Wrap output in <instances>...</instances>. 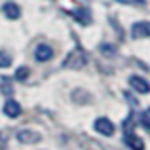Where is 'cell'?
<instances>
[{
  "instance_id": "30bf717a",
  "label": "cell",
  "mask_w": 150,
  "mask_h": 150,
  "mask_svg": "<svg viewBox=\"0 0 150 150\" xmlns=\"http://www.w3.org/2000/svg\"><path fill=\"white\" fill-rule=\"evenodd\" d=\"M11 67V55L8 51H0V69Z\"/></svg>"
},
{
  "instance_id": "6da1fadb",
  "label": "cell",
  "mask_w": 150,
  "mask_h": 150,
  "mask_svg": "<svg viewBox=\"0 0 150 150\" xmlns=\"http://www.w3.org/2000/svg\"><path fill=\"white\" fill-rule=\"evenodd\" d=\"M86 65H88V55H86V51L82 48H74L69 55H67L65 63H63L65 69H76V70L84 69Z\"/></svg>"
},
{
  "instance_id": "7c38bea8",
  "label": "cell",
  "mask_w": 150,
  "mask_h": 150,
  "mask_svg": "<svg viewBox=\"0 0 150 150\" xmlns=\"http://www.w3.org/2000/svg\"><path fill=\"white\" fill-rule=\"evenodd\" d=\"M27 76H29V69H27V67H21V69H17V72H15V80L23 82V80H27Z\"/></svg>"
},
{
  "instance_id": "277c9868",
  "label": "cell",
  "mask_w": 150,
  "mask_h": 150,
  "mask_svg": "<svg viewBox=\"0 0 150 150\" xmlns=\"http://www.w3.org/2000/svg\"><path fill=\"white\" fill-rule=\"evenodd\" d=\"M17 139H19V143L34 144V143H38V141H42V135L38 131H33V129H23V131L17 133Z\"/></svg>"
},
{
  "instance_id": "52a82bcc",
  "label": "cell",
  "mask_w": 150,
  "mask_h": 150,
  "mask_svg": "<svg viewBox=\"0 0 150 150\" xmlns=\"http://www.w3.org/2000/svg\"><path fill=\"white\" fill-rule=\"evenodd\" d=\"M150 34V23H135V25L131 27V36L133 38H143V36H148Z\"/></svg>"
},
{
  "instance_id": "4fadbf2b",
  "label": "cell",
  "mask_w": 150,
  "mask_h": 150,
  "mask_svg": "<svg viewBox=\"0 0 150 150\" xmlns=\"http://www.w3.org/2000/svg\"><path fill=\"white\" fill-rule=\"evenodd\" d=\"M101 51H105L106 55H114V48H112V46H103Z\"/></svg>"
},
{
  "instance_id": "ba28073f",
  "label": "cell",
  "mask_w": 150,
  "mask_h": 150,
  "mask_svg": "<svg viewBox=\"0 0 150 150\" xmlns=\"http://www.w3.org/2000/svg\"><path fill=\"white\" fill-rule=\"evenodd\" d=\"M124 139H125V144H127L131 150H144V143H143L141 137L133 135V133H125Z\"/></svg>"
},
{
  "instance_id": "8992f818",
  "label": "cell",
  "mask_w": 150,
  "mask_h": 150,
  "mask_svg": "<svg viewBox=\"0 0 150 150\" xmlns=\"http://www.w3.org/2000/svg\"><path fill=\"white\" fill-rule=\"evenodd\" d=\"M4 114H6L8 118H19L21 116V105L13 99L6 101V105H4Z\"/></svg>"
},
{
  "instance_id": "7a4b0ae2",
  "label": "cell",
  "mask_w": 150,
  "mask_h": 150,
  "mask_svg": "<svg viewBox=\"0 0 150 150\" xmlns=\"http://www.w3.org/2000/svg\"><path fill=\"white\" fill-rule=\"evenodd\" d=\"M95 131L101 133V135H105V137H110V135H114L116 127H114V124L108 118H97L95 120Z\"/></svg>"
},
{
  "instance_id": "8fae6325",
  "label": "cell",
  "mask_w": 150,
  "mask_h": 150,
  "mask_svg": "<svg viewBox=\"0 0 150 150\" xmlns=\"http://www.w3.org/2000/svg\"><path fill=\"white\" fill-rule=\"evenodd\" d=\"M141 125H143L146 131H150V108L143 110V114H141Z\"/></svg>"
},
{
  "instance_id": "5b68a950",
  "label": "cell",
  "mask_w": 150,
  "mask_h": 150,
  "mask_svg": "<svg viewBox=\"0 0 150 150\" xmlns=\"http://www.w3.org/2000/svg\"><path fill=\"white\" fill-rule=\"evenodd\" d=\"M129 86H131L135 91H139V93H148L150 91L148 80H144V78H141V76H131L129 78Z\"/></svg>"
},
{
  "instance_id": "9c48e42d",
  "label": "cell",
  "mask_w": 150,
  "mask_h": 150,
  "mask_svg": "<svg viewBox=\"0 0 150 150\" xmlns=\"http://www.w3.org/2000/svg\"><path fill=\"white\" fill-rule=\"evenodd\" d=\"M2 11L8 19H17L19 15H21V10H19V6L15 2H6L2 6Z\"/></svg>"
},
{
  "instance_id": "3957f363",
  "label": "cell",
  "mask_w": 150,
  "mask_h": 150,
  "mask_svg": "<svg viewBox=\"0 0 150 150\" xmlns=\"http://www.w3.org/2000/svg\"><path fill=\"white\" fill-rule=\"evenodd\" d=\"M51 57H53V50H51L48 44H38L36 46V50H34V59H36V61L46 63V61H50Z\"/></svg>"
}]
</instances>
